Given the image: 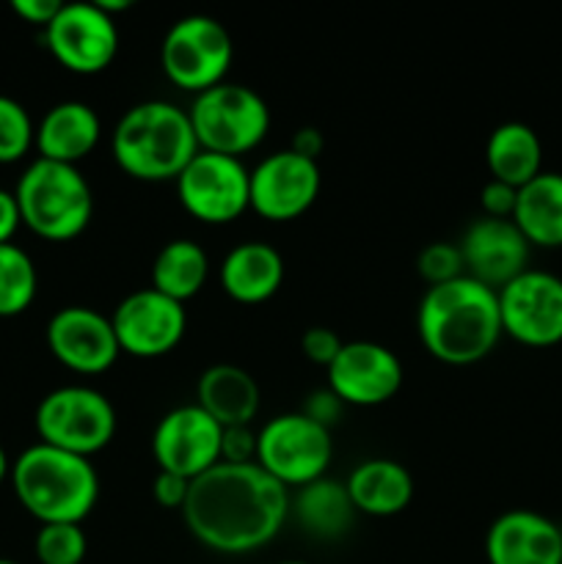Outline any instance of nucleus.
Listing matches in <instances>:
<instances>
[{
	"instance_id": "obj_4",
	"label": "nucleus",
	"mask_w": 562,
	"mask_h": 564,
	"mask_svg": "<svg viewBox=\"0 0 562 564\" xmlns=\"http://www.w3.org/2000/svg\"><path fill=\"white\" fill-rule=\"evenodd\" d=\"M11 488L39 523H80L99 501V474L88 457L33 444L11 463Z\"/></svg>"
},
{
	"instance_id": "obj_22",
	"label": "nucleus",
	"mask_w": 562,
	"mask_h": 564,
	"mask_svg": "<svg viewBox=\"0 0 562 564\" xmlns=\"http://www.w3.org/2000/svg\"><path fill=\"white\" fill-rule=\"evenodd\" d=\"M196 397V405L220 427H251L262 402V391L253 375L237 364H215L204 369Z\"/></svg>"
},
{
	"instance_id": "obj_23",
	"label": "nucleus",
	"mask_w": 562,
	"mask_h": 564,
	"mask_svg": "<svg viewBox=\"0 0 562 564\" xmlns=\"http://www.w3.org/2000/svg\"><path fill=\"white\" fill-rule=\"evenodd\" d=\"M347 494L361 516L391 518L413 501V477L402 463L389 457L358 463L347 477Z\"/></svg>"
},
{
	"instance_id": "obj_17",
	"label": "nucleus",
	"mask_w": 562,
	"mask_h": 564,
	"mask_svg": "<svg viewBox=\"0 0 562 564\" xmlns=\"http://www.w3.org/2000/svg\"><path fill=\"white\" fill-rule=\"evenodd\" d=\"M47 347L61 367L77 375L108 372L121 356L110 317L91 306H66L47 323Z\"/></svg>"
},
{
	"instance_id": "obj_37",
	"label": "nucleus",
	"mask_w": 562,
	"mask_h": 564,
	"mask_svg": "<svg viewBox=\"0 0 562 564\" xmlns=\"http://www.w3.org/2000/svg\"><path fill=\"white\" fill-rule=\"evenodd\" d=\"M61 0H11V11H14L20 20L31 22V25L44 28L55 20V14L61 11Z\"/></svg>"
},
{
	"instance_id": "obj_10",
	"label": "nucleus",
	"mask_w": 562,
	"mask_h": 564,
	"mask_svg": "<svg viewBox=\"0 0 562 564\" xmlns=\"http://www.w3.org/2000/svg\"><path fill=\"white\" fill-rule=\"evenodd\" d=\"M174 185L182 209L207 226L231 224L251 209V171L237 158L198 152Z\"/></svg>"
},
{
	"instance_id": "obj_26",
	"label": "nucleus",
	"mask_w": 562,
	"mask_h": 564,
	"mask_svg": "<svg viewBox=\"0 0 562 564\" xmlns=\"http://www.w3.org/2000/svg\"><path fill=\"white\" fill-rule=\"evenodd\" d=\"M512 224L532 248H562V174L540 171L518 191Z\"/></svg>"
},
{
	"instance_id": "obj_27",
	"label": "nucleus",
	"mask_w": 562,
	"mask_h": 564,
	"mask_svg": "<svg viewBox=\"0 0 562 564\" xmlns=\"http://www.w3.org/2000/svg\"><path fill=\"white\" fill-rule=\"evenodd\" d=\"M209 279V257L198 242L171 240L158 251L152 262V290L163 292L171 301L187 303L204 290Z\"/></svg>"
},
{
	"instance_id": "obj_30",
	"label": "nucleus",
	"mask_w": 562,
	"mask_h": 564,
	"mask_svg": "<svg viewBox=\"0 0 562 564\" xmlns=\"http://www.w3.org/2000/svg\"><path fill=\"white\" fill-rule=\"evenodd\" d=\"M36 143V127L17 99L0 94V165L17 163Z\"/></svg>"
},
{
	"instance_id": "obj_6",
	"label": "nucleus",
	"mask_w": 562,
	"mask_h": 564,
	"mask_svg": "<svg viewBox=\"0 0 562 564\" xmlns=\"http://www.w3.org/2000/svg\"><path fill=\"white\" fill-rule=\"evenodd\" d=\"M198 152L237 158L253 152L270 130L268 102L242 83H218L196 94L187 108Z\"/></svg>"
},
{
	"instance_id": "obj_3",
	"label": "nucleus",
	"mask_w": 562,
	"mask_h": 564,
	"mask_svg": "<svg viewBox=\"0 0 562 564\" xmlns=\"http://www.w3.org/2000/svg\"><path fill=\"white\" fill-rule=\"evenodd\" d=\"M116 165L138 182H176L198 154L187 110L165 99L138 102L116 121L110 135Z\"/></svg>"
},
{
	"instance_id": "obj_24",
	"label": "nucleus",
	"mask_w": 562,
	"mask_h": 564,
	"mask_svg": "<svg viewBox=\"0 0 562 564\" xmlns=\"http://www.w3.org/2000/svg\"><path fill=\"white\" fill-rule=\"evenodd\" d=\"M290 516L312 538L336 540L342 534H347V529L353 527L358 512L353 507L345 482L320 477L314 482L298 488L295 496H290Z\"/></svg>"
},
{
	"instance_id": "obj_40",
	"label": "nucleus",
	"mask_w": 562,
	"mask_h": 564,
	"mask_svg": "<svg viewBox=\"0 0 562 564\" xmlns=\"http://www.w3.org/2000/svg\"><path fill=\"white\" fill-rule=\"evenodd\" d=\"M97 6H99V9H102L108 17H116V14H121V11L132 9L130 0H97Z\"/></svg>"
},
{
	"instance_id": "obj_32",
	"label": "nucleus",
	"mask_w": 562,
	"mask_h": 564,
	"mask_svg": "<svg viewBox=\"0 0 562 564\" xmlns=\"http://www.w3.org/2000/svg\"><path fill=\"white\" fill-rule=\"evenodd\" d=\"M342 345H345V341L339 339V334L325 328V325H314V328H309L306 334L301 336L303 356H306L312 364H317V367H325V369H328L331 364H334V358L339 356Z\"/></svg>"
},
{
	"instance_id": "obj_35",
	"label": "nucleus",
	"mask_w": 562,
	"mask_h": 564,
	"mask_svg": "<svg viewBox=\"0 0 562 564\" xmlns=\"http://www.w3.org/2000/svg\"><path fill=\"white\" fill-rule=\"evenodd\" d=\"M342 411H345V402L339 400V397L334 394V391L325 386V389H317L312 391V394L306 397V402H303V416H309L312 422L323 424V427L331 430V424L339 422Z\"/></svg>"
},
{
	"instance_id": "obj_15",
	"label": "nucleus",
	"mask_w": 562,
	"mask_h": 564,
	"mask_svg": "<svg viewBox=\"0 0 562 564\" xmlns=\"http://www.w3.org/2000/svg\"><path fill=\"white\" fill-rule=\"evenodd\" d=\"M224 427L198 405H180L165 413L152 435V455L160 471L198 479L220 463Z\"/></svg>"
},
{
	"instance_id": "obj_16",
	"label": "nucleus",
	"mask_w": 562,
	"mask_h": 564,
	"mask_svg": "<svg viewBox=\"0 0 562 564\" xmlns=\"http://www.w3.org/2000/svg\"><path fill=\"white\" fill-rule=\"evenodd\" d=\"M400 386V358L378 341H345L328 367V389L353 408L383 405L395 400Z\"/></svg>"
},
{
	"instance_id": "obj_18",
	"label": "nucleus",
	"mask_w": 562,
	"mask_h": 564,
	"mask_svg": "<svg viewBox=\"0 0 562 564\" xmlns=\"http://www.w3.org/2000/svg\"><path fill=\"white\" fill-rule=\"evenodd\" d=\"M463 257V270L468 279L499 292L521 273L529 270V251L532 246L518 231L512 220L477 218L457 242Z\"/></svg>"
},
{
	"instance_id": "obj_36",
	"label": "nucleus",
	"mask_w": 562,
	"mask_h": 564,
	"mask_svg": "<svg viewBox=\"0 0 562 564\" xmlns=\"http://www.w3.org/2000/svg\"><path fill=\"white\" fill-rule=\"evenodd\" d=\"M187 494H191V479L176 477V474H169V471H160L158 477H154L152 496L163 510L182 512V507H185L187 501Z\"/></svg>"
},
{
	"instance_id": "obj_8",
	"label": "nucleus",
	"mask_w": 562,
	"mask_h": 564,
	"mask_svg": "<svg viewBox=\"0 0 562 564\" xmlns=\"http://www.w3.org/2000/svg\"><path fill=\"white\" fill-rule=\"evenodd\" d=\"M235 44L224 22L209 14H187L165 31L160 44L163 75L193 97L226 80Z\"/></svg>"
},
{
	"instance_id": "obj_9",
	"label": "nucleus",
	"mask_w": 562,
	"mask_h": 564,
	"mask_svg": "<svg viewBox=\"0 0 562 564\" xmlns=\"http://www.w3.org/2000/svg\"><path fill=\"white\" fill-rule=\"evenodd\" d=\"M331 457V430L303 416L301 411L273 416L257 433V466L287 490L325 477Z\"/></svg>"
},
{
	"instance_id": "obj_13",
	"label": "nucleus",
	"mask_w": 562,
	"mask_h": 564,
	"mask_svg": "<svg viewBox=\"0 0 562 564\" xmlns=\"http://www.w3.org/2000/svg\"><path fill=\"white\" fill-rule=\"evenodd\" d=\"M121 352L132 358H163L182 341L187 330L185 303L171 301L163 292H130L110 314Z\"/></svg>"
},
{
	"instance_id": "obj_42",
	"label": "nucleus",
	"mask_w": 562,
	"mask_h": 564,
	"mask_svg": "<svg viewBox=\"0 0 562 564\" xmlns=\"http://www.w3.org/2000/svg\"><path fill=\"white\" fill-rule=\"evenodd\" d=\"M279 564H309V562H301V560H287V562H279Z\"/></svg>"
},
{
	"instance_id": "obj_21",
	"label": "nucleus",
	"mask_w": 562,
	"mask_h": 564,
	"mask_svg": "<svg viewBox=\"0 0 562 564\" xmlns=\"http://www.w3.org/2000/svg\"><path fill=\"white\" fill-rule=\"evenodd\" d=\"M218 279L231 301L242 306H259L284 284V257L268 242H240L224 257Z\"/></svg>"
},
{
	"instance_id": "obj_28",
	"label": "nucleus",
	"mask_w": 562,
	"mask_h": 564,
	"mask_svg": "<svg viewBox=\"0 0 562 564\" xmlns=\"http://www.w3.org/2000/svg\"><path fill=\"white\" fill-rule=\"evenodd\" d=\"M39 292L33 259L14 242L0 246V317H20L31 308Z\"/></svg>"
},
{
	"instance_id": "obj_25",
	"label": "nucleus",
	"mask_w": 562,
	"mask_h": 564,
	"mask_svg": "<svg viewBox=\"0 0 562 564\" xmlns=\"http://www.w3.org/2000/svg\"><path fill=\"white\" fill-rule=\"evenodd\" d=\"M485 163H488L490 180L521 191L543 171V143L538 132L523 121H505L488 135Z\"/></svg>"
},
{
	"instance_id": "obj_43",
	"label": "nucleus",
	"mask_w": 562,
	"mask_h": 564,
	"mask_svg": "<svg viewBox=\"0 0 562 564\" xmlns=\"http://www.w3.org/2000/svg\"><path fill=\"white\" fill-rule=\"evenodd\" d=\"M0 564H17V562H11V560H0Z\"/></svg>"
},
{
	"instance_id": "obj_20",
	"label": "nucleus",
	"mask_w": 562,
	"mask_h": 564,
	"mask_svg": "<svg viewBox=\"0 0 562 564\" xmlns=\"http://www.w3.org/2000/svg\"><path fill=\"white\" fill-rule=\"evenodd\" d=\"M99 138H102V121L97 110L77 99H66L42 116L33 147L39 149L42 160L77 165L97 149Z\"/></svg>"
},
{
	"instance_id": "obj_7",
	"label": "nucleus",
	"mask_w": 562,
	"mask_h": 564,
	"mask_svg": "<svg viewBox=\"0 0 562 564\" xmlns=\"http://www.w3.org/2000/svg\"><path fill=\"white\" fill-rule=\"evenodd\" d=\"M39 444L91 460L116 435V411L108 397L88 386H61L36 408Z\"/></svg>"
},
{
	"instance_id": "obj_39",
	"label": "nucleus",
	"mask_w": 562,
	"mask_h": 564,
	"mask_svg": "<svg viewBox=\"0 0 562 564\" xmlns=\"http://www.w3.org/2000/svg\"><path fill=\"white\" fill-rule=\"evenodd\" d=\"M290 149L295 154H301V158L317 160L320 154H323V149H325L323 132H320L317 127H301V130H298L295 135H292Z\"/></svg>"
},
{
	"instance_id": "obj_29",
	"label": "nucleus",
	"mask_w": 562,
	"mask_h": 564,
	"mask_svg": "<svg viewBox=\"0 0 562 564\" xmlns=\"http://www.w3.org/2000/svg\"><path fill=\"white\" fill-rule=\"evenodd\" d=\"M39 564H83L88 551L80 523H44L33 540Z\"/></svg>"
},
{
	"instance_id": "obj_5",
	"label": "nucleus",
	"mask_w": 562,
	"mask_h": 564,
	"mask_svg": "<svg viewBox=\"0 0 562 564\" xmlns=\"http://www.w3.org/2000/svg\"><path fill=\"white\" fill-rule=\"evenodd\" d=\"M22 226L50 242H69L88 229L94 193L77 165L36 158L17 182Z\"/></svg>"
},
{
	"instance_id": "obj_34",
	"label": "nucleus",
	"mask_w": 562,
	"mask_h": 564,
	"mask_svg": "<svg viewBox=\"0 0 562 564\" xmlns=\"http://www.w3.org/2000/svg\"><path fill=\"white\" fill-rule=\"evenodd\" d=\"M518 191L516 187L505 185V182L488 180L479 191V204H483L485 218H501L512 220V213H516Z\"/></svg>"
},
{
	"instance_id": "obj_12",
	"label": "nucleus",
	"mask_w": 562,
	"mask_h": 564,
	"mask_svg": "<svg viewBox=\"0 0 562 564\" xmlns=\"http://www.w3.org/2000/svg\"><path fill=\"white\" fill-rule=\"evenodd\" d=\"M501 330L523 347H554L562 341V279L527 270L499 290Z\"/></svg>"
},
{
	"instance_id": "obj_14",
	"label": "nucleus",
	"mask_w": 562,
	"mask_h": 564,
	"mask_svg": "<svg viewBox=\"0 0 562 564\" xmlns=\"http://www.w3.org/2000/svg\"><path fill=\"white\" fill-rule=\"evenodd\" d=\"M323 176L317 160L295 154L292 149L268 154L251 171V209L264 220L284 224L301 218L317 202Z\"/></svg>"
},
{
	"instance_id": "obj_19",
	"label": "nucleus",
	"mask_w": 562,
	"mask_h": 564,
	"mask_svg": "<svg viewBox=\"0 0 562 564\" xmlns=\"http://www.w3.org/2000/svg\"><path fill=\"white\" fill-rule=\"evenodd\" d=\"M488 564H562V529L534 510H507L485 534Z\"/></svg>"
},
{
	"instance_id": "obj_1",
	"label": "nucleus",
	"mask_w": 562,
	"mask_h": 564,
	"mask_svg": "<svg viewBox=\"0 0 562 564\" xmlns=\"http://www.w3.org/2000/svg\"><path fill=\"white\" fill-rule=\"evenodd\" d=\"M185 527L204 549L242 556L268 545L290 518V490L257 463H218L191 482Z\"/></svg>"
},
{
	"instance_id": "obj_38",
	"label": "nucleus",
	"mask_w": 562,
	"mask_h": 564,
	"mask_svg": "<svg viewBox=\"0 0 562 564\" xmlns=\"http://www.w3.org/2000/svg\"><path fill=\"white\" fill-rule=\"evenodd\" d=\"M20 226H22V215H20V204H17V196L9 191H0V246L14 240Z\"/></svg>"
},
{
	"instance_id": "obj_31",
	"label": "nucleus",
	"mask_w": 562,
	"mask_h": 564,
	"mask_svg": "<svg viewBox=\"0 0 562 564\" xmlns=\"http://www.w3.org/2000/svg\"><path fill=\"white\" fill-rule=\"evenodd\" d=\"M417 270L430 286L446 284V281H455L461 275H466L463 270V257L461 248L455 242H430V246L422 248L417 259Z\"/></svg>"
},
{
	"instance_id": "obj_11",
	"label": "nucleus",
	"mask_w": 562,
	"mask_h": 564,
	"mask_svg": "<svg viewBox=\"0 0 562 564\" xmlns=\"http://www.w3.org/2000/svg\"><path fill=\"white\" fill-rule=\"evenodd\" d=\"M44 44L72 75H99L119 53V28L97 3H64L44 28Z\"/></svg>"
},
{
	"instance_id": "obj_41",
	"label": "nucleus",
	"mask_w": 562,
	"mask_h": 564,
	"mask_svg": "<svg viewBox=\"0 0 562 564\" xmlns=\"http://www.w3.org/2000/svg\"><path fill=\"white\" fill-rule=\"evenodd\" d=\"M6 477H11V463H9V455H6V449L0 446V485H3Z\"/></svg>"
},
{
	"instance_id": "obj_33",
	"label": "nucleus",
	"mask_w": 562,
	"mask_h": 564,
	"mask_svg": "<svg viewBox=\"0 0 562 564\" xmlns=\"http://www.w3.org/2000/svg\"><path fill=\"white\" fill-rule=\"evenodd\" d=\"M220 463H231V466L257 463V433L251 427H224Z\"/></svg>"
},
{
	"instance_id": "obj_2",
	"label": "nucleus",
	"mask_w": 562,
	"mask_h": 564,
	"mask_svg": "<svg viewBox=\"0 0 562 564\" xmlns=\"http://www.w3.org/2000/svg\"><path fill=\"white\" fill-rule=\"evenodd\" d=\"M417 330L422 347L435 361L472 367L488 358L505 336L499 292L468 275L428 286L419 303Z\"/></svg>"
}]
</instances>
